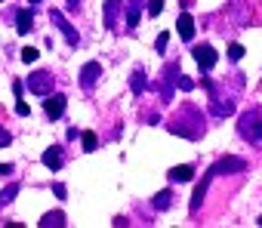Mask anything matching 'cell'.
I'll list each match as a JSON object with an SVG mask.
<instances>
[{
  "label": "cell",
  "mask_w": 262,
  "mask_h": 228,
  "mask_svg": "<svg viewBox=\"0 0 262 228\" xmlns=\"http://www.w3.org/2000/svg\"><path fill=\"white\" fill-rule=\"evenodd\" d=\"M237 130H241V136L247 142L259 145L262 142V111L253 108V111H244L241 114V123H237Z\"/></svg>",
  "instance_id": "obj_1"
},
{
  "label": "cell",
  "mask_w": 262,
  "mask_h": 228,
  "mask_svg": "<svg viewBox=\"0 0 262 228\" xmlns=\"http://www.w3.org/2000/svg\"><path fill=\"white\" fill-rule=\"evenodd\" d=\"M28 89L34 96H50L53 93V71H34V74H28Z\"/></svg>",
  "instance_id": "obj_2"
},
{
  "label": "cell",
  "mask_w": 262,
  "mask_h": 228,
  "mask_svg": "<svg viewBox=\"0 0 262 228\" xmlns=\"http://www.w3.org/2000/svg\"><path fill=\"white\" fill-rule=\"evenodd\" d=\"M50 22H53V25H56V28H59V31L65 34L68 47H77V43H81V34L74 31V25H71V22H68V19L59 13V9H53V13H50Z\"/></svg>",
  "instance_id": "obj_3"
},
{
  "label": "cell",
  "mask_w": 262,
  "mask_h": 228,
  "mask_svg": "<svg viewBox=\"0 0 262 228\" xmlns=\"http://www.w3.org/2000/svg\"><path fill=\"white\" fill-rule=\"evenodd\" d=\"M244 170H247V161H241V157H222V161L213 167V176H219V173H225V176L229 173H244Z\"/></svg>",
  "instance_id": "obj_4"
},
{
  "label": "cell",
  "mask_w": 262,
  "mask_h": 228,
  "mask_svg": "<svg viewBox=\"0 0 262 228\" xmlns=\"http://www.w3.org/2000/svg\"><path fill=\"white\" fill-rule=\"evenodd\" d=\"M176 77H179V65H176V62H170V65L164 68V86H161L164 102L173 99V84H176Z\"/></svg>",
  "instance_id": "obj_5"
},
{
  "label": "cell",
  "mask_w": 262,
  "mask_h": 228,
  "mask_svg": "<svg viewBox=\"0 0 262 228\" xmlns=\"http://www.w3.org/2000/svg\"><path fill=\"white\" fill-rule=\"evenodd\" d=\"M99 77H102V65L99 62H87L81 68V84H84V89H93Z\"/></svg>",
  "instance_id": "obj_6"
},
{
  "label": "cell",
  "mask_w": 262,
  "mask_h": 228,
  "mask_svg": "<svg viewBox=\"0 0 262 228\" xmlns=\"http://www.w3.org/2000/svg\"><path fill=\"white\" fill-rule=\"evenodd\" d=\"M123 9V0H105V28L117 31V16Z\"/></svg>",
  "instance_id": "obj_7"
},
{
  "label": "cell",
  "mask_w": 262,
  "mask_h": 228,
  "mask_svg": "<svg viewBox=\"0 0 262 228\" xmlns=\"http://www.w3.org/2000/svg\"><path fill=\"white\" fill-rule=\"evenodd\" d=\"M216 59H219V56H216L213 47H198L195 50V62L201 65V71H210V68L216 65Z\"/></svg>",
  "instance_id": "obj_8"
},
{
  "label": "cell",
  "mask_w": 262,
  "mask_h": 228,
  "mask_svg": "<svg viewBox=\"0 0 262 228\" xmlns=\"http://www.w3.org/2000/svg\"><path fill=\"white\" fill-rule=\"evenodd\" d=\"M43 111H47V117H62V111H65V96H53L50 93V99L43 102Z\"/></svg>",
  "instance_id": "obj_9"
},
{
  "label": "cell",
  "mask_w": 262,
  "mask_h": 228,
  "mask_svg": "<svg viewBox=\"0 0 262 228\" xmlns=\"http://www.w3.org/2000/svg\"><path fill=\"white\" fill-rule=\"evenodd\" d=\"M176 28H179V37L182 40H195V19H191L188 13H182L176 19Z\"/></svg>",
  "instance_id": "obj_10"
},
{
  "label": "cell",
  "mask_w": 262,
  "mask_h": 228,
  "mask_svg": "<svg viewBox=\"0 0 262 228\" xmlns=\"http://www.w3.org/2000/svg\"><path fill=\"white\" fill-rule=\"evenodd\" d=\"M40 161H43V167H47V170H53V173H56V170L62 167V148H59V145L47 148V151H43V157H40Z\"/></svg>",
  "instance_id": "obj_11"
},
{
  "label": "cell",
  "mask_w": 262,
  "mask_h": 228,
  "mask_svg": "<svg viewBox=\"0 0 262 228\" xmlns=\"http://www.w3.org/2000/svg\"><path fill=\"white\" fill-rule=\"evenodd\" d=\"M34 28V13L31 9H19V16H16V31L19 34H28Z\"/></svg>",
  "instance_id": "obj_12"
},
{
  "label": "cell",
  "mask_w": 262,
  "mask_h": 228,
  "mask_svg": "<svg viewBox=\"0 0 262 228\" xmlns=\"http://www.w3.org/2000/svg\"><path fill=\"white\" fill-rule=\"evenodd\" d=\"M191 179H195V167H188V164L170 170V182H191Z\"/></svg>",
  "instance_id": "obj_13"
},
{
  "label": "cell",
  "mask_w": 262,
  "mask_h": 228,
  "mask_svg": "<svg viewBox=\"0 0 262 228\" xmlns=\"http://www.w3.org/2000/svg\"><path fill=\"white\" fill-rule=\"evenodd\" d=\"M213 114L216 117H229V114H234V102L232 99H213Z\"/></svg>",
  "instance_id": "obj_14"
},
{
  "label": "cell",
  "mask_w": 262,
  "mask_h": 228,
  "mask_svg": "<svg viewBox=\"0 0 262 228\" xmlns=\"http://www.w3.org/2000/svg\"><path fill=\"white\" fill-rule=\"evenodd\" d=\"M139 13H142V0H130V9H127V28L130 31L139 25Z\"/></svg>",
  "instance_id": "obj_15"
},
{
  "label": "cell",
  "mask_w": 262,
  "mask_h": 228,
  "mask_svg": "<svg viewBox=\"0 0 262 228\" xmlns=\"http://www.w3.org/2000/svg\"><path fill=\"white\" fill-rule=\"evenodd\" d=\"M170 207H173V191H161L154 198V210H170Z\"/></svg>",
  "instance_id": "obj_16"
},
{
  "label": "cell",
  "mask_w": 262,
  "mask_h": 228,
  "mask_svg": "<svg viewBox=\"0 0 262 228\" xmlns=\"http://www.w3.org/2000/svg\"><path fill=\"white\" fill-rule=\"evenodd\" d=\"M40 225H43V228H53V225H56V228H62V225H65V216H62V213H47Z\"/></svg>",
  "instance_id": "obj_17"
},
{
  "label": "cell",
  "mask_w": 262,
  "mask_h": 228,
  "mask_svg": "<svg viewBox=\"0 0 262 228\" xmlns=\"http://www.w3.org/2000/svg\"><path fill=\"white\" fill-rule=\"evenodd\" d=\"M16 195H19V182H13L9 188H3V191H0V207H6V203L13 200Z\"/></svg>",
  "instance_id": "obj_18"
},
{
  "label": "cell",
  "mask_w": 262,
  "mask_h": 228,
  "mask_svg": "<svg viewBox=\"0 0 262 228\" xmlns=\"http://www.w3.org/2000/svg\"><path fill=\"white\" fill-rule=\"evenodd\" d=\"M81 139H84V151H96V148H99V136H96V133H89V130H87Z\"/></svg>",
  "instance_id": "obj_19"
},
{
  "label": "cell",
  "mask_w": 262,
  "mask_h": 228,
  "mask_svg": "<svg viewBox=\"0 0 262 228\" xmlns=\"http://www.w3.org/2000/svg\"><path fill=\"white\" fill-rule=\"evenodd\" d=\"M133 93H136V96L145 93V74H142V71H136V74H133Z\"/></svg>",
  "instance_id": "obj_20"
},
{
  "label": "cell",
  "mask_w": 262,
  "mask_h": 228,
  "mask_svg": "<svg viewBox=\"0 0 262 228\" xmlns=\"http://www.w3.org/2000/svg\"><path fill=\"white\" fill-rule=\"evenodd\" d=\"M229 59H232V62L244 59V47H241V43H232V47H229Z\"/></svg>",
  "instance_id": "obj_21"
},
{
  "label": "cell",
  "mask_w": 262,
  "mask_h": 228,
  "mask_svg": "<svg viewBox=\"0 0 262 228\" xmlns=\"http://www.w3.org/2000/svg\"><path fill=\"white\" fill-rule=\"evenodd\" d=\"M167 43H170V34L164 31V34H157V43H154V50H157V53H167Z\"/></svg>",
  "instance_id": "obj_22"
},
{
  "label": "cell",
  "mask_w": 262,
  "mask_h": 228,
  "mask_svg": "<svg viewBox=\"0 0 262 228\" xmlns=\"http://www.w3.org/2000/svg\"><path fill=\"white\" fill-rule=\"evenodd\" d=\"M164 0H148V16H161Z\"/></svg>",
  "instance_id": "obj_23"
},
{
  "label": "cell",
  "mask_w": 262,
  "mask_h": 228,
  "mask_svg": "<svg viewBox=\"0 0 262 228\" xmlns=\"http://www.w3.org/2000/svg\"><path fill=\"white\" fill-rule=\"evenodd\" d=\"M176 84H179V89H195V81H191V77H182V71H179V77H176Z\"/></svg>",
  "instance_id": "obj_24"
},
{
  "label": "cell",
  "mask_w": 262,
  "mask_h": 228,
  "mask_svg": "<svg viewBox=\"0 0 262 228\" xmlns=\"http://www.w3.org/2000/svg\"><path fill=\"white\" fill-rule=\"evenodd\" d=\"M37 50H34V47H28V50H22V62H37Z\"/></svg>",
  "instance_id": "obj_25"
},
{
  "label": "cell",
  "mask_w": 262,
  "mask_h": 228,
  "mask_svg": "<svg viewBox=\"0 0 262 228\" xmlns=\"http://www.w3.org/2000/svg\"><path fill=\"white\" fill-rule=\"evenodd\" d=\"M16 114H22V117H28V114H31V108H28V102H16Z\"/></svg>",
  "instance_id": "obj_26"
},
{
  "label": "cell",
  "mask_w": 262,
  "mask_h": 228,
  "mask_svg": "<svg viewBox=\"0 0 262 228\" xmlns=\"http://www.w3.org/2000/svg\"><path fill=\"white\" fill-rule=\"evenodd\" d=\"M9 139H13V136H9L6 130H0V148H3V145H9Z\"/></svg>",
  "instance_id": "obj_27"
},
{
  "label": "cell",
  "mask_w": 262,
  "mask_h": 228,
  "mask_svg": "<svg viewBox=\"0 0 262 228\" xmlns=\"http://www.w3.org/2000/svg\"><path fill=\"white\" fill-rule=\"evenodd\" d=\"M13 173V164H0V176H9Z\"/></svg>",
  "instance_id": "obj_28"
},
{
  "label": "cell",
  "mask_w": 262,
  "mask_h": 228,
  "mask_svg": "<svg viewBox=\"0 0 262 228\" xmlns=\"http://www.w3.org/2000/svg\"><path fill=\"white\" fill-rule=\"evenodd\" d=\"M77 6H81V0H68V9H71V13H74Z\"/></svg>",
  "instance_id": "obj_29"
},
{
  "label": "cell",
  "mask_w": 262,
  "mask_h": 228,
  "mask_svg": "<svg viewBox=\"0 0 262 228\" xmlns=\"http://www.w3.org/2000/svg\"><path fill=\"white\" fill-rule=\"evenodd\" d=\"M31 3H40V0H31Z\"/></svg>",
  "instance_id": "obj_30"
},
{
  "label": "cell",
  "mask_w": 262,
  "mask_h": 228,
  "mask_svg": "<svg viewBox=\"0 0 262 228\" xmlns=\"http://www.w3.org/2000/svg\"><path fill=\"white\" fill-rule=\"evenodd\" d=\"M259 225H262V219H259Z\"/></svg>",
  "instance_id": "obj_31"
}]
</instances>
